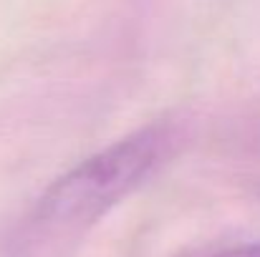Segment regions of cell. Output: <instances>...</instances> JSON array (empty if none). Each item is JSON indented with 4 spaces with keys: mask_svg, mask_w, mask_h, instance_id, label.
I'll return each mask as SVG.
<instances>
[{
    "mask_svg": "<svg viewBox=\"0 0 260 257\" xmlns=\"http://www.w3.org/2000/svg\"><path fill=\"white\" fill-rule=\"evenodd\" d=\"M172 124L144 126L56 179L36 207L41 232H79L126 199L159 169L177 146Z\"/></svg>",
    "mask_w": 260,
    "mask_h": 257,
    "instance_id": "1",
    "label": "cell"
},
{
    "mask_svg": "<svg viewBox=\"0 0 260 257\" xmlns=\"http://www.w3.org/2000/svg\"><path fill=\"white\" fill-rule=\"evenodd\" d=\"M205 257H260V242H248V245H235V247H225L217 252H210Z\"/></svg>",
    "mask_w": 260,
    "mask_h": 257,
    "instance_id": "2",
    "label": "cell"
}]
</instances>
